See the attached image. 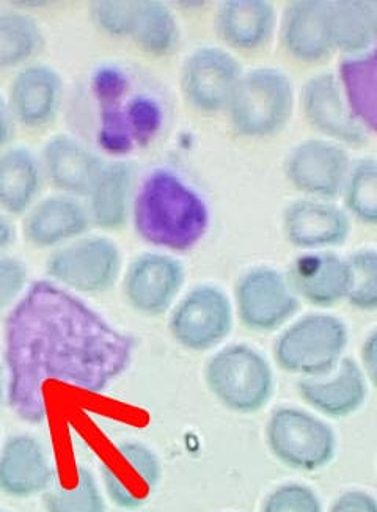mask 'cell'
<instances>
[{
	"label": "cell",
	"mask_w": 377,
	"mask_h": 512,
	"mask_svg": "<svg viewBox=\"0 0 377 512\" xmlns=\"http://www.w3.org/2000/svg\"><path fill=\"white\" fill-rule=\"evenodd\" d=\"M277 32L282 48L297 62H324L335 54L329 2L324 0H294L285 4Z\"/></svg>",
	"instance_id": "cell-18"
},
{
	"label": "cell",
	"mask_w": 377,
	"mask_h": 512,
	"mask_svg": "<svg viewBox=\"0 0 377 512\" xmlns=\"http://www.w3.org/2000/svg\"><path fill=\"white\" fill-rule=\"evenodd\" d=\"M128 38L151 57H169L180 46V24L167 4L134 2Z\"/></svg>",
	"instance_id": "cell-27"
},
{
	"label": "cell",
	"mask_w": 377,
	"mask_h": 512,
	"mask_svg": "<svg viewBox=\"0 0 377 512\" xmlns=\"http://www.w3.org/2000/svg\"><path fill=\"white\" fill-rule=\"evenodd\" d=\"M235 326V307L224 289L211 283L194 286L172 308L169 330L181 348L206 352L224 343Z\"/></svg>",
	"instance_id": "cell-8"
},
{
	"label": "cell",
	"mask_w": 377,
	"mask_h": 512,
	"mask_svg": "<svg viewBox=\"0 0 377 512\" xmlns=\"http://www.w3.org/2000/svg\"><path fill=\"white\" fill-rule=\"evenodd\" d=\"M297 392L319 414L330 418H345L356 414L365 403L367 379L362 366L356 360L346 357L327 376L302 379L297 384Z\"/></svg>",
	"instance_id": "cell-24"
},
{
	"label": "cell",
	"mask_w": 377,
	"mask_h": 512,
	"mask_svg": "<svg viewBox=\"0 0 377 512\" xmlns=\"http://www.w3.org/2000/svg\"><path fill=\"white\" fill-rule=\"evenodd\" d=\"M44 272L49 282L70 293L98 296L114 288L123 275V253L114 239L85 235L52 250Z\"/></svg>",
	"instance_id": "cell-6"
},
{
	"label": "cell",
	"mask_w": 377,
	"mask_h": 512,
	"mask_svg": "<svg viewBox=\"0 0 377 512\" xmlns=\"http://www.w3.org/2000/svg\"><path fill=\"white\" fill-rule=\"evenodd\" d=\"M8 398V376L4 360L0 359V406H4Z\"/></svg>",
	"instance_id": "cell-39"
},
{
	"label": "cell",
	"mask_w": 377,
	"mask_h": 512,
	"mask_svg": "<svg viewBox=\"0 0 377 512\" xmlns=\"http://www.w3.org/2000/svg\"><path fill=\"white\" fill-rule=\"evenodd\" d=\"M0 512H5V511H0Z\"/></svg>",
	"instance_id": "cell-41"
},
{
	"label": "cell",
	"mask_w": 377,
	"mask_h": 512,
	"mask_svg": "<svg viewBox=\"0 0 377 512\" xmlns=\"http://www.w3.org/2000/svg\"><path fill=\"white\" fill-rule=\"evenodd\" d=\"M186 283V267L172 253L145 252L126 266L121 278L123 296L140 315L162 316L178 302Z\"/></svg>",
	"instance_id": "cell-12"
},
{
	"label": "cell",
	"mask_w": 377,
	"mask_h": 512,
	"mask_svg": "<svg viewBox=\"0 0 377 512\" xmlns=\"http://www.w3.org/2000/svg\"><path fill=\"white\" fill-rule=\"evenodd\" d=\"M351 271L346 302L360 311H377V249H359L346 256Z\"/></svg>",
	"instance_id": "cell-31"
},
{
	"label": "cell",
	"mask_w": 377,
	"mask_h": 512,
	"mask_svg": "<svg viewBox=\"0 0 377 512\" xmlns=\"http://www.w3.org/2000/svg\"><path fill=\"white\" fill-rule=\"evenodd\" d=\"M30 272L16 256L0 255V316L10 313L29 288Z\"/></svg>",
	"instance_id": "cell-32"
},
{
	"label": "cell",
	"mask_w": 377,
	"mask_h": 512,
	"mask_svg": "<svg viewBox=\"0 0 377 512\" xmlns=\"http://www.w3.org/2000/svg\"><path fill=\"white\" fill-rule=\"evenodd\" d=\"M52 484V467L43 443L29 434H16L0 448V492L26 500L44 494Z\"/></svg>",
	"instance_id": "cell-22"
},
{
	"label": "cell",
	"mask_w": 377,
	"mask_h": 512,
	"mask_svg": "<svg viewBox=\"0 0 377 512\" xmlns=\"http://www.w3.org/2000/svg\"><path fill=\"white\" fill-rule=\"evenodd\" d=\"M349 343L348 326L329 313H310L291 322L274 344V359L286 373L304 379L323 377L337 368Z\"/></svg>",
	"instance_id": "cell-5"
},
{
	"label": "cell",
	"mask_w": 377,
	"mask_h": 512,
	"mask_svg": "<svg viewBox=\"0 0 377 512\" xmlns=\"http://www.w3.org/2000/svg\"><path fill=\"white\" fill-rule=\"evenodd\" d=\"M373 8H374V11H376V16H377V2H373Z\"/></svg>",
	"instance_id": "cell-40"
},
{
	"label": "cell",
	"mask_w": 377,
	"mask_h": 512,
	"mask_svg": "<svg viewBox=\"0 0 377 512\" xmlns=\"http://www.w3.org/2000/svg\"><path fill=\"white\" fill-rule=\"evenodd\" d=\"M46 184L40 156L24 147L0 151V211L8 217L26 216L40 202Z\"/></svg>",
	"instance_id": "cell-25"
},
{
	"label": "cell",
	"mask_w": 377,
	"mask_h": 512,
	"mask_svg": "<svg viewBox=\"0 0 377 512\" xmlns=\"http://www.w3.org/2000/svg\"><path fill=\"white\" fill-rule=\"evenodd\" d=\"M330 512H377V500L367 492H345L335 500Z\"/></svg>",
	"instance_id": "cell-35"
},
{
	"label": "cell",
	"mask_w": 377,
	"mask_h": 512,
	"mask_svg": "<svg viewBox=\"0 0 377 512\" xmlns=\"http://www.w3.org/2000/svg\"><path fill=\"white\" fill-rule=\"evenodd\" d=\"M351 220L377 228V159L362 158L352 162L340 198Z\"/></svg>",
	"instance_id": "cell-29"
},
{
	"label": "cell",
	"mask_w": 377,
	"mask_h": 512,
	"mask_svg": "<svg viewBox=\"0 0 377 512\" xmlns=\"http://www.w3.org/2000/svg\"><path fill=\"white\" fill-rule=\"evenodd\" d=\"M63 93L65 87L59 71L44 63H29L13 77L7 103L16 125L41 129L59 115Z\"/></svg>",
	"instance_id": "cell-16"
},
{
	"label": "cell",
	"mask_w": 377,
	"mask_h": 512,
	"mask_svg": "<svg viewBox=\"0 0 377 512\" xmlns=\"http://www.w3.org/2000/svg\"><path fill=\"white\" fill-rule=\"evenodd\" d=\"M46 183L59 194L85 198L103 170L101 156L90 150L81 140L59 134L44 143L40 154Z\"/></svg>",
	"instance_id": "cell-21"
},
{
	"label": "cell",
	"mask_w": 377,
	"mask_h": 512,
	"mask_svg": "<svg viewBox=\"0 0 377 512\" xmlns=\"http://www.w3.org/2000/svg\"><path fill=\"white\" fill-rule=\"evenodd\" d=\"M286 242L304 252H334L351 236L352 222L343 206L313 198H299L283 209Z\"/></svg>",
	"instance_id": "cell-14"
},
{
	"label": "cell",
	"mask_w": 377,
	"mask_h": 512,
	"mask_svg": "<svg viewBox=\"0 0 377 512\" xmlns=\"http://www.w3.org/2000/svg\"><path fill=\"white\" fill-rule=\"evenodd\" d=\"M279 16L275 5L266 0H228L217 7L214 26L228 48L260 51L277 33Z\"/></svg>",
	"instance_id": "cell-23"
},
{
	"label": "cell",
	"mask_w": 377,
	"mask_h": 512,
	"mask_svg": "<svg viewBox=\"0 0 377 512\" xmlns=\"http://www.w3.org/2000/svg\"><path fill=\"white\" fill-rule=\"evenodd\" d=\"M299 300L330 308L346 300L351 286L348 258L335 252H304L285 272Z\"/></svg>",
	"instance_id": "cell-19"
},
{
	"label": "cell",
	"mask_w": 377,
	"mask_h": 512,
	"mask_svg": "<svg viewBox=\"0 0 377 512\" xmlns=\"http://www.w3.org/2000/svg\"><path fill=\"white\" fill-rule=\"evenodd\" d=\"M131 224L136 235L158 252H191L208 233L209 208L180 175L158 169L137 187Z\"/></svg>",
	"instance_id": "cell-2"
},
{
	"label": "cell",
	"mask_w": 377,
	"mask_h": 512,
	"mask_svg": "<svg viewBox=\"0 0 377 512\" xmlns=\"http://www.w3.org/2000/svg\"><path fill=\"white\" fill-rule=\"evenodd\" d=\"M136 341L77 294L46 280L30 283L8 313L4 362L11 409L22 420L46 417V385L99 393L128 370Z\"/></svg>",
	"instance_id": "cell-1"
},
{
	"label": "cell",
	"mask_w": 377,
	"mask_h": 512,
	"mask_svg": "<svg viewBox=\"0 0 377 512\" xmlns=\"http://www.w3.org/2000/svg\"><path fill=\"white\" fill-rule=\"evenodd\" d=\"M233 299L242 326L257 333L282 329L301 308V300L291 288L285 272L268 264L242 272L236 280Z\"/></svg>",
	"instance_id": "cell-9"
},
{
	"label": "cell",
	"mask_w": 377,
	"mask_h": 512,
	"mask_svg": "<svg viewBox=\"0 0 377 512\" xmlns=\"http://www.w3.org/2000/svg\"><path fill=\"white\" fill-rule=\"evenodd\" d=\"M92 228L81 198L57 194L41 198L22 217V236L35 249L57 250Z\"/></svg>",
	"instance_id": "cell-17"
},
{
	"label": "cell",
	"mask_w": 377,
	"mask_h": 512,
	"mask_svg": "<svg viewBox=\"0 0 377 512\" xmlns=\"http://www.w3.org/2000/svg\"><path fill=\"white\" fill-rule=\"evenodd\" d=\"M244 76L241 62L224 48L203 46L184 59L180 87L186 101L198 114L227 112L231 98Z\"/></svg>",
	"instance_id": "cell-11"
},
{
	"label": "cell",
	"mask_w": 377,
	"mask_h": 512,
	"mask_svg": "<svg viewBox=\"0 0 377 512\" xmlns=\"http://www.w3.org/2000/svg\"><path fill=\"white\" fill-rule=\"evenodd\" d=\"M360 359H362L363 373L367 374L370 381L377 387V329L363 341Z\"/></svg>",
	"instance_id": "cell-36"
},
{
	"label": "cell",
	"mask_w": 377,
	"mask_h": 512,
	"mask_svg": "<svg viewBox=\"0 0 377 512\" xmlns=\"http://www.w3.org/2000/svg\"><path fill=\"white\" fill-rule=\"evenodd\" d=\"M299 98L308 125L324 139L345 148L367 145V128L352 112L337 74L319 73L310 77Z\"/></svg>",
	"instance_id": "cell-13"
},
{
	"label": "cell",
	"mask_w": 377,
	"mask_h": 512,
	"mask_svg": "<svg viewBox=\"0 0 377 512\" xmlns=\"http://www.w3.org/2000/svg\"><path fill=\"white\" fill-rule=\"evenodd\" d=\"M352 162L348 148L326 139H307L286 154L283 175L302 197L337 202Z\"/></svg>",
	"instance_id": "cell-10"
},
{
	"label": "cell",
	"mask_w": 377,
	"mask_h": 512,
	"mask_svg": "<svg viewBox=\"0 0 377 512\" xmlns=\"http://www.w3.org/2000/svg\"><path fill=\"white\" fill-rule=\"evenodd\" d=\"M16 121L11 115L7 99L0 96V151L10 147V142L15 137Z\"/></svg>",
	"instance_id": "cell-37"
},
{
	"label": "cell",
	"mask_w": 377,
	"mask_h": 512,
	"mask_svg": "<svg viewBox=\"0 0 377 512\" xmlns=\"http://www.w3.org/2000/svg\"><path fill=\"white\" fill-rule=\"evenodd\" d=\"M134 2H95L90 18L95 27L112 38H128Z\"/></svg>",
	"instance_id": "cell-34"
},
{
	"label": "cell",
	"mask_w": 377,
	"mask_h": 512,
	"mask_svg": "<svg viewBox=\"0 0 377 512\" xmlns=\"http://www.w3.org/2000/svg\"><path fill=\"white\" fill-rule=\"evenodd\" d=\"M209 392L236 414H257L274 395V371L258 349L230 344L217 351L205 366Z\"/></svg>",
	"instance_id": "cell-4"
},
{
	"label": "cell",
	"mask_w": 377,
	"mask_h": 512,
	"mask_svg": "<svg viewBox=\"0 0 377 512\" xmlns=\"http://www.w3.org/2000/svg\"><path fill=\"white\" fill-rule=\"evenodd\" d=\"M101 476L112 503L125 511H136L158 489L162 465L147 445L125 442L118 445L114 462H103Z\"/></svg>",
	"instance_id": "cell-15"
},
{
	"label": "cell",
	"mask_w": 377,
	"mask_h": 512,
	"mask_svg": "<svg viewBox=\"0 0 377 512\" xmlns=\"http://www.w3.org/2000/svg\"><path fill=\"white\" fill-rule=\"evenodd\" d=\"M137 187V172L132 162L106 161L84 198L92 227L106 233L123 230L131 222Z\"/></svg>",
	"instance_id": "cell-20"
},
{
	"label": "cell",
	"mask_w": 377,
	"mask_h": 512,
	"mask_svg": "<svg viewBox=\"0 0 377 512\" xmlns=\"http://www.w3.org/2000/svg\"><path fill=\"white\" fill-rule=\"evenodd\" d=\"M46 512H106L103 492L92 470L81 467L73 487L49 486L44 492Z\"/></svg>",
	"instance_id": "cell-30"
},
{
	"label": "cell",
	"mask_w": 377,
	"mask_h": 512,
	"mask_svg": "<svg viewBox=\"0 0 377 512\" xmlns=\"http://www.w3.org/2000/svg\"><path fill=\"white\" fill-rule=\"evenodd\" d=\"M261 512H323V505L310 487L290 483L274 489L264 500Z\"/></svg>",
	"instance_id": "cell-33"
},
{
	"label": "cell",
	"mask_w": 377,
	"mask_h": 512,
	"mask_svg": "<svg viewBox=\"0 0 377 512\" xmlns=\"http://www.w3.org/2000/svg\"><path fill=\"white\" fill-rule=\"evenodd\" d=\"M330 35L334 52L348 60L370 54L377 46V16L373 2H329Z\"/></svg>",
	"instance_id": "cell-26"
},
{
	"label": "cell",
	"mask_w": 377,
	"mask_h": 512,
	"mask_svg": "<svg viewBox=\"0 0 377 512\" xmlns=\"http://www.w3.org/2000/svg\"><path fill=\"white\" fill-rule=\"evenodd\" d=\"M296 109V90L285 71L260 66L244 71L227 109L231 129L239 137L271 139L285 131Z\"/></svg>",
	"instance_id": "cell-3"
},
{
	"label": "cell",
	"mask_w": 377,
	"mask_h": 512,
	"mask_svg": "<svg viewBox=\"0 0 377 512\" xmlns=\"http://www.w3.org/2000/svg\"><path fill=\"white\" fill-rule=\"evenodd\" d=\"M16 228L11 222V217L0 211V255L15 244Z\"/></svg>",
	"instance_id": "cell-38"
},
{
	"label": "cell",
	"mask_w": 377,
	"mask_h": 512,
	"mask_svg": "<svg viewBox=\"0 0 377 512\" xmlns=\"http://www.w3.org/2000/svg\"><path fill=\"white\" fill-rule=\"evenodd\" d=\"M269 450L282 464L301 472L324 469L337 454V437L326 421L307 410L280 407L266 426Z\"/></svg>",
	"instance_id": "cell-7"
},
{
	"label": "cell",
	"mask_w": 377,
	"mask_h": 512,
	"mask_svg": "<svg viewBox=\"0 0 377 512\" xmlns=\"http://www.w3.org/2000/svg\"><path fill=\"white\" fill-rule=\"evenodd\" d=\"M43 40L40 24L26 11L0 10V68L29 65Z\"/></svg>",
	"instance_id": "cell-28"
}]
</instances>
